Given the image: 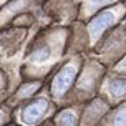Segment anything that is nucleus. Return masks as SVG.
Wrapping results in <instances>:
<instances>
[{"mask_svg":"<svg viewBox=\"0 0 126 126\" xmlns=\"http://www.w3.org/2000/svg\"><path fill=\"white\" fill-rule=\"evenodd\" d=\"M76 76V66L75 65H66V66H63L60 71H58V75L53 78V83H51V94L55 96V98H62L65 94L68 93V90L71 88V85H73V80H75Z\"/></svg>","mask_w":126,"mask_h":126,"instance_id":"obj_1","label":"nucleus"},{"mask_svg":"<svg viewBox=\"0 0 126 126\" xmlns=\"http://www.w3.org/2000/svg\"><path fill=\"white\" fill-rule=\"evenodd\" d=\"M116 12L111 10V12H103V13H98L91 22H90V27H88V32H90V37L93 42H96L98 38L105 33L106 28L113 25L116 22Z\"/></svg>","mask_w":126,"mask_h":126,"instance_id":"obj_2","label":"nucleus"},{"mask_svg":"<svg viewBox=\"0 0 126 126\" xmlns=\"http://www.w3.org/2000/svg\"><path fill=\"white\" fill-rule=\"evenodd\" d=\"M47 108H48V103L45 98H37L35 101H32L30 105L22 111V120L25 125H35L42 116L45 114L47 111Z\"/></svg>","mask_w":126,"mask_h":126,"instance_id":"obj_3","label":"nucleus"},{"mask_svg":"<svg viewBox=\"0 0 126 126\" xmlns=\"http://www.w3.org/2000/svg\"><path fill=\"white\" fill-rule=\"evenodd\" d=\"M110 94L113 96L114 100H120L126 94V80L125 78H116L110 81V88H108Z\"/></svg>","mask_w":126,"mask_h":126,"instance_id":"obj_4","label":"nucleus"},{"mask_svg":"<svg viewBox=\"0 0 126 126\" xmlns=\"http://www.w3.org/2000/svg\"><path fill=\"white\" fill-rule=\"evenodd\" d=\"M105 111H106V105H105L101 100H98V101H94L93 105L88 108V111L85 113L83 120H86V121H96L101 114L105 113Z\"/></svg>","mask_w":126,"mask_h":126,"instance_id":"obj_5","label":"nucleus"},{"mask_svg":"<svg viewBox=\"0 0 126 126\" xmlns=\"http://www.w3.org/2000/svg\"><path fill=\"white\" fill-rule=\"evenodd\" d=\"M51 55V48L48 47V45H42V47H38V48H35V50L32 51L30 55V60L32 62H45V60H48Z\"/></svg>","mask_w":126,"mask_h":126,"instance_id":"obj_6","label":"nucleus"},{"mask_svg":"<svg viewBox=\"0 0 126 126\" xmlns=\"http://www.w3.org/2000/svg\"><path fill=\"white\" fill-rule=\"evenodd\" d=\"M113 2H116V0H85L83 5L86 7L88 12H94V10H98L101 7H106L110 3H113Z\"/></svg>","mask_w":126,"mask_h":126,"instance_id":"obj_7","label":"nucleus"},{"mask_svg":"<svg viewBox=\"0 0 126 126\" xmlns=\"http://www.w3.org/2000/svg\"><path fill=\"white\" fill-rule=\"evenodd\" d=\"M58 126H76V118L71 111H63L58 116Z\"/></svg>","mask_w":126,"mask_h":126,"instance_id":"obj_8","label":"nucleus"},{"mask_svg":"<svg viewBox=\"0 0 126 126\" xmlns=\"http://www.w3.org/2000/svg\"><path fill=\"white\" fill-rule=\"evenodd\" d=\"M38 83H28V85H23L22 88L17 91V98H20V100H23V98H28L32 93H35L38 90Z\"/></svg>","mask_w":126,"mask_h":126,"instance_id":"obj_9","label":"nucleus"},{"mask_svg":"<svg viewBox=\"0 0 126 126\" xmlns=\"http://www.w3.org/2000/svg\"><path fill=\"white\" fill-rule=\"evenodd\" d=\"M113 126H126V105H123V106L114 113Z\"/></svg>","mask_w":126,"mask_h":126,"instance_id":"obj_10","label":"nucleus"},{"mask_svg":"<svg viewBox=\"0 0 126 126\" xmlns=\"http://www.w3.org/2000/svg\"><path fill=\"white\" fill-rule=\"evenodd\" d=\"M2 85H3V76H2V73H0V88H2Z\"/></svg>","mask_w":126,"mask_h":126,"instance_id":"obj_11","label":"nucleus"},{"mask_svg":"<svg viewBox=\"0 0 126 126\" xmlns=\"http://www.w3.org/2000/svg\"><path fill=\"white\" fill-rule=\"evenodd\" d=\"M0 121H2V116H0Z\"/></svg>","mask_w":126,"mask_h":126,"instance_id":"obj_12","label":"nucleus"}]
</instances>
